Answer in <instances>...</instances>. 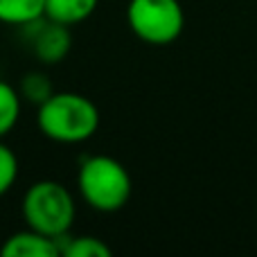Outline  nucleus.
Masks as SVG:
<instances>
[{
  "label": "nucleus",
  "instance_id": "obj_11",
  "mask_svg": "<svg viewBox=\"0 0 257 257\" xmlns=\"http://www.w3.org/2000/svg\"><path fill=\"white\" fill-rule=\"evenodd\" d=\"M18 93H21V99H27V102L41 106L54 93V88H52V81L48 79V75H43V72H27L21 79Z\"/></svg>",
  "mask_w": 257,
  "mask_h": 257
},
{
  "label": "nucleus",
  "instance_id": "obj_7",
  "mask_svg": "<svg viewBox=\"0 0 257 257\" xmlns=\"http://www.w3.org/2000/svg\"><path fill=\"white\" fill-rule=\"evenodd\" d=\"M99 0H45L43 16L61 25H77L97 9Z\"/></svg>",
  "mask_w": 257,
  "mask_h": 257
},
{
  "label": "nucleus",
  "instance_id": "obj_3",
  "mask_svg": "<svg viewBox=\"0 0 257 257\" xmlns=\"http://www.w3.org/2000/svg\"><path fill=\"white\" fill-rule=\"evenodd\" d=\"M23 219L27 228L61 241L75 223V199L59 181H36L23 196Z\"/></svg>",
  "mask_w": 257,
  "mask_h": 257
},
{
  "label": "nucleus",
  "instance_id": "obj_5",
  "mask_svg": "<svg viewBox=\"0 0 257 257\" xmlns=\"http://www.w3.org/2000/svg\"><path fill=\"white\" fill-rule=\"evenodd\" d=\"M27 30H30V41H32V52L41 59L43 63L52 66L66 59V54L70 52V27L61 25L57 21H50V18L41 16L36 21L27 23Z\"/></svg>",
  "mask_w": 257,
  "mask_h": 257
},
{
  "label": "nucleus",
  "instance_id": "obj_9",
  "mask_svg": "<svg viewBox=\"0 0 257 257\" xmlns=\"http://www.w3.org/2000/svg\"><path fill=\"white\" fill-rule=\"evenodd\" d=\"M21 117V93L0 79V138H5Z\"/></svg>",
  "mask_w": 257,
  "mask_h": 257
},
{
  "label": "nucleus",
  "instance_id": "obj_12",
  "mask_svg": "<svg viewBox=\"0 0 257 257\" xmlns=\"http://www.w3.org/2000/svg\"><path fill=\"white\" fill-rule=\"evenodd\" d=\"M18 178V158L5 142H0V196L14 187Z\"/></svg>",
  "mask_w": 257,
  "mask_h": 257
},
{
  "label": "nucleus",
  "instance_id": "obj_2",
  "mask_svg": "<svg viewBox=\"0 0 257 257\" xmlns=\"http://www.w3.org/2000/svg\"><path fill=\"white\" fill-rule=\"evenodd\" d=\"M77 187L86 203L97 212H117L131 199L133 183L126 167L111 156H88L79 165Z\"/></svg>",
  "mask_w": 257,
  "mask_h": 257
},
{
  "label": "nucleus",
  "instance_id": "obj_10",
  "mask_svg": "<svg viewBox=\"0 0 257 257\" xmlns=\"http://www.w3.org/2000/svg\"><path fill=\"white\" fill-rule=\"evenodd\" d=\"M61 255L63 257H108L111 248L99 237L81 235V237H72V241L61 246Z\"/></svg>",
  "mask_w": 257,
  "mask_h": 257
},
{
  "label": "nucleus",
  "instance_id": "obj_6",
  "mask_svg": "<svg viewBox=\"0 0 257 257\" xmlns=\"http://www.w3.org/2000/svg\"><path fill=\"white\" fill-rule=\"evenodd\" d=\"M0 255L3 257H59L61 248H59L57 239L27 228V230L14 232L12 237L5 239Z\"/></svg>",
  "mask_w": 257,
  "mask_h": 257
},
{
  "label": "nucleus",
  "instance_id": "obj_8",
  "mask_svg": "<svg viewBox=\"0 0 257 257\" xmlns=\"http://www.w3.org/2000/svg\"><path fill=\"white\" fill-rule=\"evenodd\" d=\"M45 12V0H0V23L27 25L41 18Z\"/></svg>",
  "mask_w": 257,
  "mask_h": 257
},
{
  "label": "nucleus",
  "instance_id": "obj_4",
  "mask_svg": "<svg viewBox=\"0 0 257 257\" xmlns=\"http://www.w3.org/2000/svg\"><path fill=\"white\" fill-rule=\"evenodd\" d=\"M131 32L149 45H169L183 34L185 14L178 0H128Z\"/></svg>",
  "mask_w": 257,
  "mask_h": 257
},
{
  "label": "nucleus",
  "instance_id": "obj_1",
  "mask_svg": "<svg viewBox=\"0 0 257 257\" xmlns=\"http://www.w3.org/2000/svg\"><path fill=\"white\" fill-rule=\"evenodd\" d=\"M36 122L48 140L59 145H79L95 136L99 111L86 95L52 93L39 106Z\"/></svg>",
  "mask_w": 257,
  "mask_h": 257
}]
</instances>
